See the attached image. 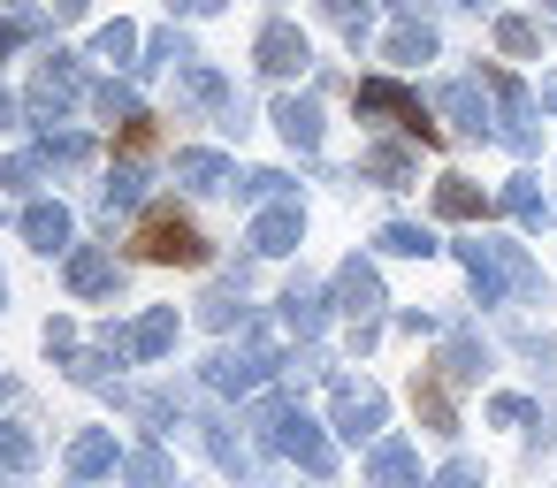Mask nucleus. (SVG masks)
I'll return each instance as SVG.
<instances>
[{
    "mask_svg": "<svg viewBox=\"0 0 557 488\" xmlns=\"http://www.w3.org/2000/svg\"><path fill=\"white\" fill-rule=\"evenodd\" d=\"M24 237H32L39 252H70V207L32 199V207H24Z\"/></svg>",
    "mask_w": 557,
    "mask_h": 488,
    "instance_id": "obj_16",
    "label": "nucleus"
},
{
    "mask_svg": "<svg viewBox=\"0 0 557 488\" xmlns=\"http://www.w3.org/2000/svg\"><path fill=\"white\" fill-rule=\"evenodd\" d=\"M382 252H397V260H428V252H443L435 245V229H420V222H382V237H374Z\"/></svg>",
    "mask_w": 557,
    "mask_h": 488,
    "instance_id": "obj_26",
    "label": "nucleus"
},
{
    "mask_svg": "<svg viewBox=\"0 0 557 488\" xmlns=\"http://www.w3.org/2000/svg\"><path fill=\"white\" fill-rule=\"evenodd\" d=\"M252 62H260L268 77H298V70L313 62V47H306V32H298V24H268V32H260V47H252Z\"/></svg>",
    "mask_w": 557,
    "mask_h": 488,
    "instance_id": "obj_10",
    "label": "nucleus"
},
{
    "mask_svg": "<svg viewBox=\"0 0 557 488\" xmlns=\"http://www.w3.org/2000/svg\"><path fill=\"white\" fill-rule=\"evenodd\" d=\"M458 260H466V283L481 290V305H496V298L511 290V283H504V260H496V245H481V237H473V245H458Z\"/></svg>",
    "mask_w": 557,
    "mask_h": 488,
    "instance_id": "obj_17",
    "label": "nucleus"
},
{
    "mask_svg": "<svg viewBox=\"0 0 557 488\" xmlns=\"http://www.w3.org/2000/svg\"><path fill=\"white\" fill-rule=\"evenodd\" d=\"M488 420H496V427H527L534 404H527V397H488Z\"/></svg>",
    "mask_w": 557,
    "mask_h": 488,
    "instance_id": "obj_41",
    "label": "nucleus"
},
{
    "mask_svg": "<svg viewBox=\"0 0 557 488\" xmlns=\"http://www.w3.org/2000/svg\"><path fill=\"white\" fill-rule=\"evenodd\" d=\"M230 184H237V199H252V207L283 199V176H275V168H252V176H230Z\"/></svg>",
    "mask_w": 557,
    "mask_h": 488,
    "instance_id": "obj_38",
    "label": "nucleus"
},
{
    "mask_svg": "<svg viewBox=\"0 0 557 488\" xmlns=\"http://www.w3.org/2000/svg\"><path fill=\"white\" fill-rule=\"evenodd\" d=\"M9 123H16V100H9V92H0V130H9Z\"/></svg>",
    "mask_w": 557,
    "mask_h": 488,
    "instance_id": "obj_47",
    "label": "nucleus"
},
{
    "mask_svg": "<svg viewBox=\"0 0 557 488\" xmlns=\"http://www.w3.org/2000/svg\"><path fill=\"white\" fill-rule=\"evenodd\" d=\"M138 199H146V176H138V168H115V184H108V191H100V214H108V222H115V214H131V207H138Z\"/></svg>",
    "mask_w": 557,
    "mask_h": 488,
    "instance_id": "obj_30",
    "label": "nucleus"
},
{
    "mask_svg": "<svg viewBox=\"0 0 557 488\" xmlns=\"http://www.w3.org/2000/svg\"><path fill=\"white\" fill-rule=\"evenodd\" d=\"M359 176H374V184L405 191V184H412L420 168H412V153H405V146H367V153H359Z\"/></svg>",
    "mask_w": 557,
    "mask_h": 488,
    "instance_id": "obj_21",
    "label": "nucleus"
},
{
    "mask_svg": "<svg viewBox=\"0 0 557 488\" xmlns=\"http://www.w3.org/2000/svg\"><path fill=\"white\" fill-rule=\"evenodd\" d=\"M481 207H488L481 184H466V176H443V184H435V214H443V222H481Z\"/></svg>",
    "mask_w": 557,
    "mask_h": 488,
    "instance_id": "obj_25",
    "label": "nucleus"
},
{
    "mask_svg": "<svg viewBox=\"0 0 557 488\" xmlns=\"http://www.w3.org/2000/svg\"><path fill=\"white\" fill-rule=\"evenodd\" d=\"M123 283V267H115V252H100V245H85V252H70V290L77 298H108Z\"/></svg>",
    "mask_w": 557,
    "mask_h": 488,
    "instance_id": "obj_14",
    "label": "nucleus"
},
{
    "mask_svg": "<svg viewBox=\"0 0 557 488\" xmlns=\"http://www.w3.org/2000/svg\"><path fill=\"white\" fill-rule=\"evenodd\" d=\"M199 321H207V328H230V321H245V275H237V283H222V290L199 305Z\"/></svg>",
    "mask_w": 557,
    "mask_h": 488,
    "instance_id": "obj_32",
    "label": "nucleus"
},
{
    "mask_svg": "<svg viewBox=\"0 0 557 488\" xmlns=\"http://www.w3.org/2000/svg\"><path fill=\"white\" fill-rule=\"evenodd\" d=\"M24 32H32V16H0V54H9V47H16Z\"/></svg>",
    "mask_w": 557,
    "mask_h": 488,
    "instance_id": "obj_44",
    "label": "nucleus"
},
{
    "mask_svg": "<svg viewBox=\"0 0 557 488\" xmlns=\"http://www.w3.org/2000/svg\"><path fill=\"white\" fill-rule=\"evenodd\" d=\"M496 47H504V54H534V47H542V32H534L527 16H496Z\"/></svg>",
    "mask_w": 557,
    "mask_h": 488,
    "instance_id": "obj_36",
    "label": "nucleus"
},
{
    "mask_svg": "<svg viewBox=\"0 0 557 488\" xmlns=\"http://www.w3.org/2000/svg\"><path fill=\"white\" fill-rule=\"evenodd\" d=\"M237 168L222 161V153H207V146H191V153H176V184H191V191H222Z\"/></svg>",
    "mask_w": 557,
    "mask_h": 488,
    "instance_id": "obj_22",
    "label": "nucleus"
},
{
    "mask_svg": "<svg viewBox=\"0 0 557 488\" xmlns=\"http://www.w3.org/2000/svg\"><path fill=\"white\" fill-rule=\"evenodd\" d=\"M367 480L374 488H420V450L412 442H374L367 450Z\"/></svg>",
    "mask_w": 557,
    "mask_h": 488,
    "instance_id": "obj_13",
    "label": "nucleus"
},
{
    "mask_svg": "<svg viewBox=\"0 0 557 488\" xmlns=\"http://www.w3.org/2000/svg\"><path fill=\"white\" fill-rule=\"evenodd\" d=\"M0 184H9V191H32V184H39V153H9V161H0Z\"/></svg>",
    "mask_w": 557,
    "mask_h": 488,
    "instance_id": "obj_40",
    "label": "nucleus"
},
{
    "mask_svg": "<svg viewBox=\"0 0 557 488\" xmlns=\"http://www.w3.org/2000/svg\"><path fill=\"white\" fill-rule=\"evenodd\" d=\"M321 321H329V298H321L313 283H290V290H283V328L306 343V336H321Z\"/></svg>",
    "mask_w": 557,
    "mask_h": 488,
    "instance_id": "obj_18",
    "label": "nucleus"
},
{
    "mask_svg": "<svg viewBox=\"0 0 557 488\" xmlns=\"http://www.w3.org/2000/svg\"><path fill=\"white\" fill-rule=\"evenodd\" d=\"M92 9V0H54V16H85Z\"/></svg>",
    "mask_w": 557,
    "mask_h": 488,
    "instance_id": "obj_46",
    "label": "nucleus"
},
{
    "mask_svg": "<svg viewBox=\"0 0 557 488\" xmlns=\"http://www.w3.org/2000/svg\"><path fill=\"white\" fill-rule=\"evenodd\" d=\"M549 16H557V0H549Z\"/></svg>",
    "mask_w": 557,
    "mask_h": 488,
    "instance_id": "obj_51",
    "label": "nucleus"
},
{
    "mask_svg": "<svg viewBox=\"0 0 557 488\" xmlns=\"http://www.w3.org/2000/svg\"><path fill=\"white\" fill-rule=\"evenodd\" d=\"M329 16H336V32H344L351 47L374 39V0H329Z\"/></svg>",
    "mask_w": 557,
    "mask_h": 488,
    "instance_id": "obj_29",
    "label": "nucleus"
},
{
    "mask_svg": "<svg viewBox=\"0 0 557 488\" xmlns=\"http://www.w3.org/2000/svg\"><path fill=\"white\" fill-rule=\"evenodd\" d=\"M435 488H481V465H473V458H450V465L435 473Z\"/></svg>",
    "mask_w": 557,
    "mask_h": 488,
    "instance_id": "obj_42",
    "label": "nucleus"
},
{
    "mask_svg": "<svg viewBox=\"0 0 557 488\" xmlns=\"http://www.w3.org/2000/svg\"><path fill=\"white\" fill-rule=\"evenodd\" d=\"M115 465H123V458H115V435L92 427V435L70 442V473H77V480H100V473H115Z\"/></svg>",
    "mask_w": 557,
    "mask_h": 488,
    "instance_id": "obj_23",
    "label": "nucleus"
},
{
    "mask_svg": "<svg viewBox=\"0 0 557 488\" xmlns=\"http://www.w3.org/2000/svg\"><path fill=\"white\" fill-rule=\"evenodd\" d=\"M32 450H39V442H32L24 427H0V473H24V465H32Z\"/></svg>",
    "mask_w": 557,
    "mask_h": 488,
    "instance_id": "obj_39",
    "label": "nucleus"
},
{
    "mask_svg": "<svg viewBox=\"0 0 557 488\" xmlns=\"http://www.w3.org/2000/svg\"><path fill=\"white\" fill-rule=\"evenodd\" d=\"M47 351H54V359H77V328H70V321H47Z\"/></svg>",
    "mask_w": 557,
    "mask_h": 488,
    "instance_id": "obj_43",
    "label": "nucleus"
},
{
    "mask_svg": "<svg viewBox=\"0 0 557 488\" xmlns=\"http://www.w3.org/2000/svg\"><path fill=\"white\" fill-rule=\"evenodd\" d=\"M176 9H184V16H214V9H222V0H176Z\"/></svg>",
    "mask_w": 557,
    "mask_h": 488,
    "instance_id": "obj_45",
    "label": "nucleus"
},
{
    "mask_svg": "<svg viewBox=\"0 0 557 488\" xmlns=\"http://www.w3.org/2000/svg\"><path fill=\"white\" fill-rule=\"evenodd\" d=\"M283 359H275V343H237V351H214L207 359V389H222V397H245V389H260L268 374H275Z\"/></svg>",
    "mask_w": 557,
    "mask_h": 488,
    "instance_id": "obj_4",
    "label": "nucleus"
},
{
    "mask_svg": "<svg viewBox=\"0 0 557 488\" xmlns=\"http://www.w3.org/2000/svg\"><path fill=\"white\" fill-rule=\"evenodd\" d=\"M115 359H161V351H176V305H153V313H138L131 328H108L100 336Z\"/></svg>",
    "mask_w": 557,
    "mask_h": 488,
    "instance_id": "obj_7",
    "label": "nucleus"
},
{
    "mask_svg": "<svg viewBox=\"0 0 557 488\" xmlns=\"http://www.w3.org/2000/svg\"><path fill=\"white\" fill-rule=\"evenodd\" d=\"M496 260H504V283H511L519 298H542V267H534L519 245H496Z\"/></svg>",
    "mask_w": 557,
    "mask_h": 488,
    "instance_id": "obj_31",
    "label": "nucleus"
},
{
    "mask_svg": "<svg viewBox=\"0 0 557 488\" xmlns=\"http://www.w3.org/2000/svg\"><path fill=\"white\" fill-rule=\"evenodd\" d=\"M0 298H9V283H0Z\"/></svg>",
    "mask_w": 557,
    "mask_h": 488,
    "instance_id": "obj_50",
    "label": "nucleus"
},
{
    "mask_svg": "<svg viewBox=\"0 0 557 488\" xmlns=\"http://www.w3.org/2000/svg\"><path fill=\"white\" fill-rule=\"evenodd\" d=\"M382 54H389V62H428V54H435V32H428L420 16H405V24L382 32Z\"/></svg>",
    "mask_w": 557,
    "mask_h": 488,
    "instance_id": "obj_24",
    "label": "nucleus"
},
{
    "mask_svg": "<svg viewBox=\"0 0 557 488\" xmlns=\"http://www.w3.org/2000/svg\"><path fill=\"white\" fill-rule=\"evenodd\" d=\"M138 47H146V39H138V32H131V24H108V32H100V39H92V54H100V62H131V54H138Z\"/></svg>",
    "mask_w": 557,
    "mask_h": 488,
    "instance_id": "obj_35",
    "label": "nucleus"
},
{
    "mask_svg": "<svg viewBox=\"0 0 557 488\" xmlns=\"http://www.w3.org/2000/svg\"><path fill=\"white\" fill-rule=\"evenodd\" d=\"M298 237H306V214H298V199H268L260 214H252V252L260 260H275V252H298Z\"/></svg>",
    "mask_w": 557,
    "mask_h": 488,
    "instance_id": "obj_9",
    "label": "nucleus"
},
{
    "mask_svg": "<svg viewBox=\"0 0 557 488\" xmlns=\"http://www.w3.org/2000/svg\"><path fill=\"white\" fill-rule=\"evenodd\" d=\"M123 473H131L138 488H169V458H161L153 442H146V450H131V458H123Z\"/></svg>",
    "mask_w": 557,
    "mask_h": 488,
    "instance_id": "obj_34",
    "label": "nucleus"
},
{
    "mask_svg": "<svg viewBox=\"0 0 557 488\" xmlns=\"http://www.w3.org/2000/svg\"><path fill=\"white\" fill-rule=\"evenodd\" d=\"M161 62H176V70H184V62H199V54H191V39H176V32H153L138 70H161Z\"/></svg>",
    "mask_w": 557,
    "mask_h": 488,
    "instance_id": "obj_33",
    "label": "nucleus"
},
{
    "mask_svg": "<svg viewBox=\"0 0 557 488\" xmlns=\"http://www.w3.org/2000/svg\"><path fill=\"white\" fill-rule=\"evenodd\" d=\"M138 260H161V267H207V237L176 214V207H153L138 222Z\"/></svg>",
    "mask_w": 557,
    "mask_h": 488,
    "instance_id": "obj_3",
    "label": "nucleus"
},
{
    "mask_svg": "<svg viewBox=\"0 0 557 488\" xmlns=\"http://www.w3.org/2000/svg\"><path fill=\"white\" fill-rule=\"evenodd\" d=\"M351 100H359V115H389V123L412 138V146H443V123H435V115L420 108V92H405L397 77H367Z\"/></svg>",
    "mask_w": 557,
    "mask_h": 488,
    "instance_id": "obj_2",
    "label": "nucleus"
},
{
    "mask_svg": "<svg viewBox=\"0 0 557 488\" xmlns=\"http://www.w3.org/2000/svg\"><path fill=\"white\" fill-rule=\"evenodd\" d=\"M382 412H389V404H382V389H374V381H344V374L329 381V420H336V435L367 442V435L382 427Z\"/></svg>",
    "mask_w": 557,
    "mask_h": 488,
    "instance_id": "obj_6",
    "label": "nucleus"
},
{
    "mask_svg": "<svg viewBox=\"0 0 557 488\" xmlns=\"http://www.w3.org/2000/svg\"><path fill=\"white\" fill-rule=\"evenodd\" d=\"M504 214H511V222H527V229H542V214H549V207H542V184H534V176L504 184Z\"/></svg>",
    "mask_w": 557,
    "mask_h": 488,
    "instance_id": "obj_28",
    "label": "nucleus"
},
{
    "mask_svg": "<svg viewBox=\"0 0 557 488\" xmlns=\"http://www.w3.org/2000/svg\"><path fill=\"white\" fill-rule=\"evenodd\" d=\"M412 412L428 420V435H458V404H450V381L443 374H420L412 381Z\"/></svg>",
    "mask_w": 557,
    "mask_h": 488,
    "instance_id": "obj_15",
    "label": "nucleus"
},
{
    "mask_svg": "<svg viewBox=\"0 0 557 488\" xmlns=\"http://www.w3.org/2000/svg\"><path fill=\"white\" fill-rule=\"evenodd\" d=\"M0 389H9V381H0Z\"/></svg>",
    "mask_w": 557,
    "mask_h": 488,
    "instance_id": "obj_52",
    "label": "nucleus"
},
{
    "mask_svg": "<svg viewBox=\"0 0 557 488\" xmlns=\"http://www.w3.org/2000/svg\"><path fill=\"white\" fill-rule=\"evenodd\" d=\"M252 420H260V442H275V450H283V458H298L306 473H329V465H336V450H329V435H321V427H313V420H306L298 404H283V397H268V404H260Z\"/></svg>",
    "mask_w": 557,
    "mask_h": 488,
    "instance_id": "obj_1",
    "label": "nucleus"
},
{
    "mask_svg": "<svg viewBox=\"0 0 557 488\" xmlns=\"http://www.w3.org/2000/svg\"><path fill=\"white\" fill-rule=\"evenodd\" d=\"M542 108H557V77H542Z\"/></svg>",
    "mask_w": 557,
    "mask_h": 488,
    "instance_id": "obj_48",
    "label": "nucleus"
},
{
    "mask_svg": "<svg viewBox=\"0 0 557 488\" xmlns=\"http://www.w3.org/2000/svg\"><path fill=\"white\" fill-rule=\"evenodd\" d=\"M275 130H283L298 153H321V108H313V100H275Z\"/></svg>",
    "mask_w": 557,
    "mask_h": 488,
    "instance_id": "obj_20",
    "label": "nucleus"
},
{
    "mask_svg": "<svg viewBox=\"0 0 557 488\" xmlns=\"http://www.w3.org/2000/svg\"><path fill=\"white\" fill-rule=\"evenodd\" d=\"M466 9H488V0H466Z\"/></svg>",
    "mask_w": 557,
    "mask_h": 488,
    "instance_id": "obj_49",
    "label": "nucleus"
},
{
    "mask_svg": "<svg viewBox=\"0 0 557 488\" xmlns=\"http://www.w3.org/2000/svg\"><path fill=\"white\" fill-rule=\"evenodd\" d=\"M77 100H85V77H77V62H70V54H47V62L32 70V123H62Z\"/></svg>",
    "mask_w": 557,
    "mask_h": 488,
    "instance_id": "obj_5",
    "label": "nucleus"
},
{
    "mask_svg": "<svg viewBox=\"0 0 557 488\" xmlns=\"http://www.w3.org/2000/svg\"><path fill=\"white\" fill-rule=\"evenodd\" d=\"M435 100H443V115H450L458 130H473V138H496V123H488V100H481V77H450Z\"/></svg>",
    "mask_w": 557,
    "mask_h": 488,
    "instance_id": "obj_11",
    "label": "nucleus"
},
{
    "mask_svg": "<svg viewBox=\"0 0 557 488\" xmlns=\"http://www.w3.org/2000/svg\"><path fill=\"white\" fill-rule=\"evenodd\" d=\"M39 161H54V168H85V161H92V138H85V130H47V138H39Z\"/></svg>",
    "mask_w": 557,
    "mask_h": 488,
    "instance_id": "obj_27",
    "label": "nucleus"
},
{
    "mask_svg": "<svg viewBox=\"0 0 557 488\" xmlns=\"http://www.w3.org/2000/svg\"><path fill=\"white\" fill-rule=\"evenodd\" d=\"M481 366H488V351H481V336H466V328H458V336L443 343V359H435V374H443L450 389H466V381H481Z\"/></svg>",
    "mask_w": 557,
    "mask_h": 488,
    "instance_id": "obj_19",
    "label": "nucleus"
},
{
    "mask_svg": "<svg viewBox=\"0 0 557 488\" xmlns=\"http://www.w3.org/2000/svg\"><path fill=\"white\" fill-rule=\"evenodd\" d=\"M92 108H100L108 123H131V115H138V92H131V85H92Z\"/></svg>",
    "mask_w": 557,
    "mask_h": 488,
    "instance_id": "obj_37",
    "label": "nucleus"
},
{
    "mask_svg": "<svg viewBox=\"0 0 557 488\" xmlns=\"http://www.w3.org/2000/svg\"><path fill=\"white\" fill-rule=\"evenodd\" d=\"M336 305H344L351 321H374V313H382V275H374L367 260H344V267H336Z\"/></svg>",
    "mask_w": 557,
    "mask_h": 488,
    "instance_id": "obj_12",
    "label": "nucleus"
},
{
    "mask_svg": "<svg viewBox=\"0 0 557 488\" xmlns=\"http://www.w3.org/2000/svg\"><path fill=\"white\" fill-rule=\"evenodd\" d=\"M488 92L504 100L496 138H504V146H519V153H534V146H542V130H534V92H527L519 77H504V70H488Z\"/></svg>",
    "mask_w": 557,
    "mask_h": 488,
    "instance_id": "obj_8",
    "label": "nucleus"
}]
</instances>
